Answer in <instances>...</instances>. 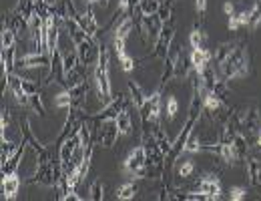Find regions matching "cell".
<instances>
[{
  "mask_svg": "<svg viewBox=\"0 0 261 201\" xmlns=\"http://www.w3.org/2000/svg\"><path fill=\"white\" fill-rule=\"evenodd\" d=\"M215 63H217L219 74L225 81L247 77L249 74V51H247V44L241 42V40L217 44Z\"/></svg>",
  "mask_w": 261,
  "mask_h": 201,
  "instance_id": "cell-1",
  "label": "cell"
},
{
  "mask_svg": "<svg viewBox=\"0 0 261 201\" xmlns=\"http://www.w3.org/2000/svg\"><path fill=\"white\" fill-rule=\"evenodd\" d=\"M65 27L66 31H68V38L72 40V46H74L81 63L85 67L91 65V63H97L98 51H100V44L97 42V38L91 36L72 16H66V14H65Z\"/></svg>",
  "mask_w": 261,
  "mask_h": 201,
  "instance_id": "cell-2",
  "label": "cell"
},
{
  "mask_svg": "<svg viewBox=\"0 0 261 201\" xmlns=\"http://www.w3.org/2000/svg\"><path fill=\"white\" fill-rule=\"evenodd\" d=\"M93 81H95V89H97L98 100L102 105L113 100V85H111V61H109V53L107 48L100 44L95 70H93Z\"/></svg>",
  "mask_w": 261,
  "mask_h": 201,
  "instance_id": "cell-3",
  "label": "cell"
},
{
  "mask_svg": "<svg viewBox=\"0 0 261 201\" xmlns=\"http://www.w3.org/2000/svg\"><path fill=\"white\" fill-rule=\"evenodd\" d=\"M61 179V163H57L53 159V155H40L36 157V167L34 173L31 175L29 183H36V185H42V187H57Z\"/></svg>",
  "mask_w": 261,
  "mask_h": 201,
  "instance_id": "cell-4",
  "label": "cell"
},
{
  "mask_svg": "<svg viewBox=\"0 0 261 201\" xmlns=\"http://www.w3.org/2000/svg\"><path fill=\"white\" fill-rule=\"evenodd\" d=\"M123 173L135 177V179H145L149 177V167H147V153H145V145H137L135 149H130L129 155L123 161Z\"/></svg>",
  "mask_w": 261,
  "mask_h": 201,
  "instance_id": "cell-5",
  "label": "cell"
},
{
  "mask_svg": "<svg viewBox=\"0 0 261 201\" xmlns=\"http://www.w3.org/2000/svg\"><path fill=\"white\" fill-rule=\"evenodd\" d=\"M161 91L163 89L159 87L157 91H153L151 95H147L145 99L141 100V105L137 107L145 125L149 123L153 127H159V119H161Z\"/></svg>",
  "mask_w": 261,
  "mask_h": 201,
  "instance_id": "cell-6",
  "label": "cell"
},
{
  "mask_svg": "<svg viewBox=\"0 0 261 201\" xmlns=\"http://www.w3.org/2000/svg\"><path fill=\"white\" fill-rule=\"evenodd\" d=\"M145 145V153H147V167H149V175L153 173H161L163 171V161H165V153L161 151L159 143L155 137H145L143 141Z\"/></svg>",
  "mask_w": 261,
  "mask_h": 201,
  "instance_id": "cell-7",
  "label": "cell"
},
{
  "mask_svg": "<svg viewBox=\"0 0 261 201\" xmlns=\"http://www.w3.org/2000/svg\"><path fill=\"white\" fill-rule=\"evenodd\" d=\"M199 193L203 199L209 201H217L221 199V193H223V187H221V179L213 173H205L199 181Z\"/></svg>",
  "mask_w": 261,
  "mask_h": 201,
  "instance_id": "cell-8",
  "label": "cell"
},
{
  "mask_svg": "<svg viewBox=\"0 0 261 201\" xmlns=\"http://www.w3.org/2000/svg\"><path fill=\"white\" fill-rule=\"evenodd\" d=\"M173 38H175V31L171 27V22H165L163 24V31L159 34V38L153 42L155 51H153V57H159V59H167L169 51L173 48Z\"/></svg>",
  "mask_w": 261,
  "mask_h": 201,
  "instance_id": "cell-9",
  "label": "cell"
},
{
  "mask_svg": "<svg viewBox=\"0 0 261 201\" xmlns=\"http://www.w3.org/2000/svg\"><path fill=\"white\" fill-rule=\"evenodd\" d=\"M211 59H213V55H211V51H207L205 46H201V48H191L189 65L193 68L195 77H203V74H205V70L209 68Z\"/></svg>",
  "mask_w": 261,
  "mask_h": 201,
  "instance_id": "cell-10",
  "label": "cell"
},
{
  "mask_svg": "<svg viewBox=\"0 0 261 201\" xmlns=\"http://www.w3.org/2000/svg\"><path fill=\"white\" fill-rule=\"evenodd\" d=\"M119 137H121V133H119V127H117L115 119L100 121V127H98V143H100V147H107V149L113 147Z\"/></svg>",
  "mask_w": 261,
  "mask_h": 201,
  "instance_id": "cell-11",
  "label": "cell"
},
{
  "mask_svg": "<svg viewBox=\"0 0 261 201\" xmlns=\"http://www.w3.org/2000/svg\"><path fill=\"white\" fill-rule=\"evenodd\" d=\"M163 24H165L163 18L159 14H155V16H141V20H139V29H141L143 36L149 34V38L153 42L159 38V34L163 31Z\"/></svg>",
  "mask_w": 261,
  "mask_h": 201,
  "instance_id": "cell-12",
  "label": "cell"
},
{
  "mask_svg": "<svg viewBox=\"0 0 261 201\" xmlns=\"http://www.w3.org/2000/svg\"><path fill=\"white\" fill-rule=\"evenodd\" d=\"M129 103L127 99V95H117V97H113L111 103H107L105 105V109L98 113V115H93L91 119H95V121H105V119H115L123 109H125V105Z\"/></svg>",
  "mask_w": 261,
  "mask_h": 201,
  "instance_id": "cell-13",
  "label": "cell"
},
{
  "mask_svg": "<svg viewBox=\"0 0 261 201\" xmlns=\"http://www.w3.org/2000/svg\"><path fill=\"white\" fill-rule=\"evenodd\" d=\"M113 46L117 53V61L125 72H133L137 67V61L127 53V38H113Z\"/></svg>",
  "mask_w": 261,
  "mask_h": 201,
  "instance_id": "cell-14",
  "label": "cell"
},
{
  "mask_svg": "<svg viewBox=\"0 0 261 201\" xmlns=\"http://www.w3.org/2000/svg\"><path fill=\"white\" fill-rule=\"evenodd\" d=\"M87 33L91 34V36H95L97 38V33H98V22H97V16H95V10H93V6L91 4H87V10L81 14V12H74V14H70Z\"/></svg>",
  "mask_w": 261,
  "mask_h": 201,
  "instance_id": "cell-15",
  "label": "cell"
},
{
  "mask_svg": "<svg viewBox=\"0 0 261 201\" xmlns=\"http://www.w3.org/2000/svg\"><path fill=\"white\" fill-rule=\"evenodd\" d=\"M245 169H247V177H249V183L253 187H261V163L255 157H247L245 161Z\"/></svg>",
  "mask_w": 261,
  "mask_h": 201,
  "instance_id": "cell-16",
  "label": "cell"
},
{
  "mask_svg": "<svg viewBox=\"0 0 261 201\" xmlns=\"http://www.w3.org/2000/svg\"><path fill=\"white\" fill-rule=\"evenodd\" d=\"M243 27L249 29V10H241V12H235L233 16H229L227 29L231 33H235V31H239Z\"/></svg>",
  "mask_w": 261,
  "mask_h": 201,
  "instance_id": "cell-17",
  "label": "cell"
},
{
  "mask_svg": "<svg viewBox=\"0 0 261 201\" xmlns=\"http://www.w3.org/2000/svg\"><path fill=\"white\" fill-rule=\"evenodd\" d=\"M0 44H2V53L12 51L16 46V31L8 24L2 27V34H0Z\"/></svg>",
  "mask_w": 261,
  "mask_h": 201,
  "instance_id": "cell-18",
  "label": "cell"
},
{
  "mask_svg": "<svg viewBox=\"0 0 261 201\" xmlns=\"http://www.w3.org/2000/svg\"><path fill=\"white\" fill-rule=\"evenodd\" d=\"M139 16H155L161 10V0H139Z\"/></svg>",
  "mask_w": 261,
  "mask_h": 201,
  "instance_id": "cell-19",
  "label": "cell"
},
{
  "mask_svg": "<svg viewBox=\"0 0 261 201\" xmlns=\"http://www.w3.org/2000/svg\"><path fill=\"white\" fill-rule=\"evenodd\" d=\"M137 183H133V181H125V183H121L119 187H117V193H115V197L121 201H130L135 195H137Z\"/></svg>",
  "mask_w": 261,
  "mask_h": 201,
  "instance_id": "cell-20",
  "label": "cell"
},
{
  "mask_svg": "<svg viewBox=\"0 0 261 201\" xmlns=\"http://www.w3.org/2000/svg\"><path fill=\"white\" fill-rule=\"evenodd\" d=\"M115 123L119 127V133L121 135H129L133 131V121H130V115L127 109H123L117 117H115Z\"/></svg>",
  "mask_w": 261,
  "mask_h": 201,
  "instance_id": "cell-21",
  "label": "cell"
},
{
  "mask_svg": "<svg viewBox=\"0 0 261 201\" xmlns=\"http://www.w3.org/2000/svg\"><path fill=\"white\" fill-rule=\"evenodd\" d=\"M181 151H183V153H199V151H203V145L199 143V137H197L195 129L187 135V139H185Z\"/></svg>",
  "mask_w": 261,
  "mask_h": 201,
  "instance_id": "cell-22",
  "label": "cell"
},
{
  "mask_svg": "<svg viewBox=\"0 0 261 201\" xmlns=\"http://www.w3.org/2000/svg\"><path fill=\"white\" fill-rule=\"evenodd\" d=\"M55 107L57 109H66V111H70L72 109V93H70V89H65V91H61L57 97H55Z\"/></svg>",
  "mask_w": 261,
  "mask_h": 201,
  "instance_id": "cell-23",
  "label": "cell"
},
{
  "mask_svg": "<svg viewBox=\"0 0 261 201\" xmlns=\"http://www.w3.org/2000/svg\"><path fill=\"white\" fill-rule=\"evenodd\" d=\"M261 24V0H255L249 8V29L255 31Z\"/></svg>",
  "mask_w": 261,
  "mask_h": 201,
  "instance_id": "cell-24",
  "label": "cell"
},
{
  "mask_svg": "<svg viewBox=\"0 0 261 201\" xmlns=\"http://www.w3.org/2000/svg\"><path fill=\"white\" fill-rule=\"evenodd\" d=\"M165 113H167V121L173 123L175 115L179 113V100L175 99V95H169V99L165 103Z\"/></svg>",
  "mask_w": 261,
  "mask_h": 201,
  "instance_id": "cell-25",
  "label": "cell"
},
{
  "mask_svg": "<svg viewBox=\"0 0 261 201\" xmlns=\"http://www.w3.org/2000/svg\"><path fill=\"white\" fill-rule=\"evenodd\" d=\"M205 33L199 29V27H195L193 31H191V34H189V44H191V48H201V46H205Z\"/></svg>",
  "mask_w": 261,
  "mask_h": 201,
  "instance_id": "cell-26",
  "label": "cell"
},
{
  "mask_svg": "<svg viewBox=\"0 0 261 201\" xmlns=\"http://www.w3.org/2000/svg\"><path fill=\"white\" fill-rule=\"evenodd\" d=\"M193 171H195V163H193L191 159H185V161H181V165L177 167V175H179L181 179H187V177L193 175Z\"/></svg>",
  "mask_w": 261,
  "mask_h": 201,
  "instance_id": "cell-27",
  "label": "cell"
},
{
  "mask_svg": "<svg viewBox=\"0 0 261 201\" xmlns=\"http://www.w3.org/2000/svg\"><path fill=\"white\" fill-rule=\"evenodd\" d=\"M102 191H105V187H102L100 179H97V181H93V183H91V187H89V199L100 201L102 197H105V195H102Z\"/></svg>",
  "mask_w": 261,
  "mask_h": 201,
  "instance_id": "cell-28",
  "label": "cell"
},
{
  "mask_svg": "<svg viewBox=\"0 0 261 201\" xmlns=\"http://www.w3.org/2000/svg\"><path fill=\"white\" fill-rule=\"evenodd\" d=\"M247 197V189L245 187H239V185H235V187H231L229 189V199L231 201H241Z\"/></svg>",
  "mask_w": 261,
  "mask_h": 201,
  "instance_id": "cell-29",
  "label": "cell"
},
{
  "mask_svg": "<svg viewBox=\"0 0 261 201\" xmlns=\"http://www.w3.org/2000/svg\"><path fill=\"white\" fill-rule=\"evenodd\" d=\"M197 14H205L207 12V0H195Z\"/></svg>",
  "mask_w": 261,
  "mask_h": 201,
  "instance_id": "cell-30",
  "label": "cell"
},
{
  "mask_svg": "<svg viewBox=\"0 0 261 201\" xmlns=\"http://www.w3.org/2000/svg\"><path fill=\"white\" fill-rule=\"evenodd\" d=\"M223 10H225V14H227V16H233V14H235V4L227 0V2L223 4Z\"/></svg>",
  "mask_w": 261,
  "mask_h": 201,
  "instance_id": "cell-31",
  "label": "cell"
},
{
  "mask_svg": "<svg viewBox=\"0 0 261 201\" xmlns=\"http://www.w3.org/2000/svg\"><path fill=\"white\" fill-rule=\"evenodd\" d=\"M83 2H87V4H91V6H93V4H100V2H102L105 6L109 4V0H83Z\"/></svg>",
  "mask_w": 261,
  "mask_h": 201,
  "instance_id": "cell-32",
  "label": "cell"
},
{
  "mask_svg": "<svg viewBox=\"0 0 261 201\" xmlns=\"http://www.w3.org/2000/svg\"><path fill=\"white\" fill-rule=\"evenodd\" d=\"M255 147L261 151V129L257 131V135H255Z\"/></svg>",
  "mask_w": 261,
  "mask_h": 201,
  "instance_id": "cell-33",
  "label": "cell"
},
{
  "mask_svg": "<svg viewBox=\"0 0 261 201\" xmlns=\"http://www.w3.org/2000/svg\"><path fill=\"white\" fill-rule=\"evenodd\" d=\"M48 2H50V4H55V2H57V0H48Z\"/></svg>",
  "mask_w": 261,
  "mask_h": 201,
  "instance_id": "cell-34",
  "label": "cell"
}]
</instances>
